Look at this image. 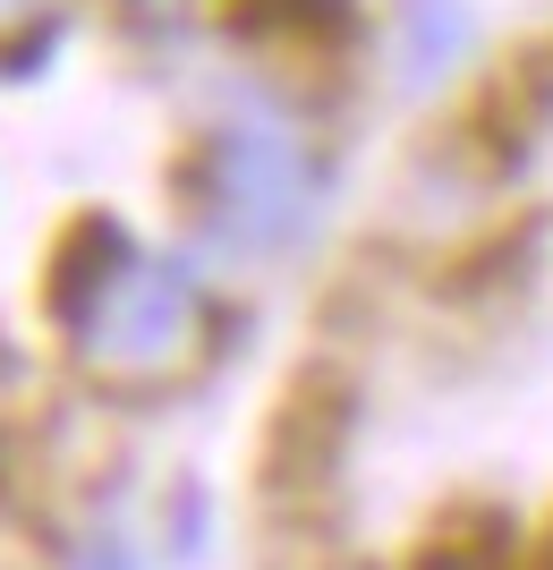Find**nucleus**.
I'll list each match as a JSON object with an SVG mask.
<instances>
[{
    "instance_id": "1",
    "label": "nucleus",
    "mask_w": 553,
    "mask_h": 570,
    "mask_svg": "<svg viewBox=\"0 0 553 570\" xmlns=\"http://www.w3.org/2000/svg\"><path fill=\"white\" fill-rule=\"evenodd\" d=\"M51 324L69 357L111 392H162L214 350V307L179 264L145 256L128 230L86 222L51 264Z\"/></svg>"
},
{
    "instance_id": "2",
    "label": "nucleus",
    "mask_w": 553,
    "mask_h": 570,
    "mask_svg": "<svg viewBox=\"0 0 553 570\" xmlns=\"http://www.w3.org/2000/svg\"><path fill=\"white\" fill-rule=\"evenodd\" d=\"M51 9H60V0H0V60L34 43V35L51 26Z\"/></svg>"
},
{
    "instance_id": "3",
    "label": "nucleus",
    "mask_w": 553,
    "mask_h": 570,
    "mask_svg": "<svg viewBox=\"0 0 553 570\" xmlns=\"http://www.w3.org/2000/svg\"><path fill=\"white\" fill-rule=\"evenodd\" d=\"M0 383H9V357H0Z\"/></svg>"
}]
</instances>
